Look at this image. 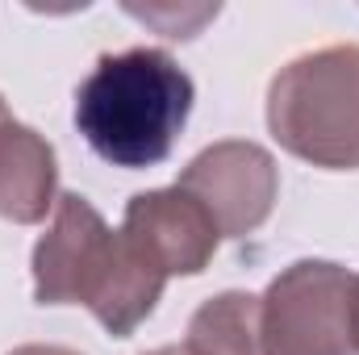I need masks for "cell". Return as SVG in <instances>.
<instances>
[{
    "label": "cell",
    "instance_id": "5b68a950",
    "mask_svg": "<svg viewBox=\"0 0 359 355\" xmlns=\"http://www.w3.org/2000/svg\"><path fill=\"white\" fill-rule=\"evenodd\" d=\"M180 188L192 192L209 209L222 239H238V234H251L255 226L268 222L280 176H276V163L264 147L217 142L184 168Z\"/></svg>",
    "mask_w": 359,
    "mask_h": 355
},
{
    "label": "cell",
    "instance_id": "277c9868",
    "mask_svg": "<svg viewBox=\"0 0 359 355\" xmlns=\"http://www.w3.org/2000/svg\"><path fill=\"white\" fill-rule=\"evenodd\" d=\"M264 355H359V276L326 260L284 267L259 297Z\"/></svg>",
    "mask_w": 359,
    "mask_h": 355
},
{
    "label": "cell",
    "instance_id": "9c48e42d",
    "mask_svg": "<svg viewBox=\"0 0 359 355\" xmlns=\"http://www.w3.org/2000/svg\"><path fill=\"white\" fill-rule=\"evenodd\" d=\"M8 355H80V351H72V347H38V343H29V347H17V351H8Z\"/></svg>",
    "mask_w": 359,
    "mask_h": 355
},
{
    "label": "cell",
    "instance_id": "30bf717a",
    "mask_svg": "<svg viewBox=\"0 0 359 355\" xmlns=\"http://www.w3.org/2000/svg\"><path fill=\"white\" fill-rule=\"evenodd\" d=\"M147 355H196L188 343H176V347H159V351H147Z\"/></svg>",
    "mask_w": 359,
    "mask_h": 355
},
{
    "label": "cell",
    "instance_id": "6da1fadb",
    "mask_svg": "<svg viewBox=\"0 0 359 355\" xmlns=\"http://www.w3.org/2000/svg\"><path fill=\"white\" fill-rule=\"evenodd\" d=\"M163 284L168 276L121 230H109L88 196H59L55 222L34 247L38 305H84L109 335L126 339L142 318H151Z\"/></svg>",
    "mask_w": 359,
    "mask_h": 355
},
{
    "label": "cell",
    "instance_id": "7a4b0ae2",
    "mask_svg": "<svg viewBox=\"0 0 359 355\" xmlns=\"http://www.w3.org/2000/svg\"><path fill=\"white\" fill-rule=\"evenodd\" d=\"M192 100V76L168 51L134 46L96 59L76 88V126L104 163L138 172L172 155Z\"/></svg>",
    "mask_w": 359,
    "mask_h": 355
},
{
    "label": "cell",
    "instance_id": "52a82bcc",
    "mask_svg": "<svg viewBox=\"0 0 359 355\" xmlns=\"http://www.w3.org/2000/svg\"><path fill=\"white\" fill-rule=\"evenodd\" d=\"M55 205V151L21 126L0 96V217L34 226Z\"/></svg>",
    "mask_w": 359,
    "mask_h": 355
},
{
    "label": "cell",
    "instance_id": "3957f363",
    "mask_svg": "<svg viewBox=\"0 0 359 355\" xmlns=\"http://www.w3.org/2000/svg\"><path fill=\"white\" fill-rule=\"evenodd\" d=\"M276 142L313 168H359V46H326L288 63L268 92Z\"/></svg>",
    "mask_w": 359,
    "mask_h": 355
},
{
    "label": "cell",
    "instance_id": "8992f818",
    "mask_svg": "<svg viewBox=\"0 0 359 355\" xmlns=\"http://www.w3.org/2000/svg\"><path fill=\"white\" fill-rule=\"evenodd\" d=\"M121 234L159 267L163 276H196L213 260L222 230L209 209L184 188H155L138 192L126 205Z\"/></svg>",
    "mask_w": 359,
    "mask_h": 355
},
{
    "label": "cell",
    "instance_id": "ba28073f",
    "mask_svg": "<svg viewBox=\"0 0 359 355\" xmlns=\"http://www.w3.org/2000/svg\"><path fill=\"white\" fill-rule=\"evenodd\" d=\"M184 343L196 355H264V339H259V297H251V293L209 297L192 314Z\"/></svg>",
    "mask_w": 359,
    "mask_h": 355
}]
</instances>
